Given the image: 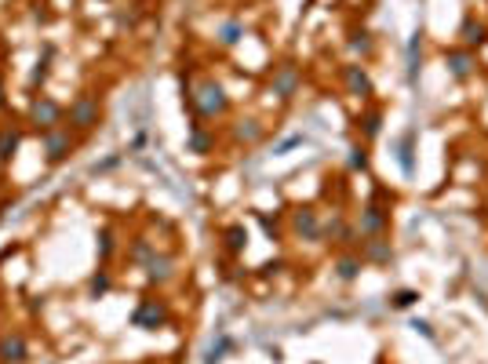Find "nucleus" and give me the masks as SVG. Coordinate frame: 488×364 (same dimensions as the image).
Instances as JSON below:
<instances>
[{
	"label": "nucleus",
	"instance_id": "obj_1",
	"mask_svg": "<svg viewBox=\"0 0 488 364\" xmlns=\"http://www.w3.org/2000/svg\"><path fill=\"white\" fill-rule=\"evenodd\" d=\"M226 106H230V99H226V91H223L219 81H204L197 88V113L201 117H208V121H212V117H223Z\"/></svg>",
	"mask_w": 488,
	"mask_h": 364
},
{
	"label": "nucleus",
	"instance_id": "obj_2",
	"mask_svg": "<svg viewBox=\"0 0 488 364\" xmlns=\"http://www.w3.org/2000/svg\"><path fill=\"white\" fill-rule=\"evenodd\" d=\"M132 324L143 328V332H157V328L168 324V306H164L161 299H143V303L135 306V314H132Z\"/></svg>",
	"mask_w": 488,
	"mask_h": 364
},
{
	"label": "nucleus",
	"instance_id": "obj_3",
	"mask_svg": "<svg viewBox=\"0 0 488 364\" xmlns=\"http://www.w3.org/2000/svg\"><path fill=\"white\" fill-rule=\"evenodd\" d=\"M66 117H70L73 128H81V132H92V128L99 124V99H92V95H77V99L70 102Z\"/></svg>",
	"mask_w": 488,
	"mask_h": 364
},
{
	"label": "nucleus",
	"instance_id": "obj_4",
	"mask_svg": "<svg viewBox=\"0 0 488 364\" xmlns=\"http://www.w3.org/2000/svg\"><path fill=\"white\" fill-rule=\"evenodd\" d=\"M62 117H66V110H62L55 99H48V95L33 99V106H30V121H33L37 128H41V132H51V128H59V124H62Z\"/></svg>",
	"mask_w": 488,
	"mask_h": 364
},
{
	"label": "nucleus",
	"instance_id": "obj_5",
	"mask_svg": "<svg viewBox=\"0 0 488 364\" xmlns=\"http://www.w3.org/2000/svg\"><path fill=\"white\" fill-rule=\"evenodd\" d=\"M73 153V135L66 132V128H51V132H44V157L51 164L66 161Z\"/></svg>",
	"mask_w": 488,
	"mask_h": 364
},
{
	"label": "nucleus",
	"instance_id": "obj_6",
	"mask_svg": "<svg viewBox=\"0 0 488 364\" xmlns=\"http://www.w3.org/2000/svg\"><path fill=\"white\" fill-rule=\"evenodd\" d=\"M270 88H274L277 99H292L295 91H299V70L292 66V62H285V66H277L274 77H270Z\"/></svg>",
	"mask_w": 488,
	"mask_h": 364
},
{
	"label": "nucleus",
	"instance_id": "obj_7",
	"mask_svg": "<svg viewBox=\"0 0 488 364\" xmlns=\"http://www.w3.org/2000/svg\"><path fill=\"white\" fill-rule=\"evenodd\" d=\"M26 357H30V346H26L22 332L0 335V364H22Z\"/></svg>",
	"mask_w": 488,
	"mask_h": 364
},
{
	"label": "nucleus",
	"instance_id": "obj_8",
	"mask_svg": "<svg viewBox=\"0 0 488 364\" xmlns=\"http://www.w3.org/2000/svg\"><path fill=\"white\" fill-rule=\"evenodd\" d=\"M387 223H390V215L383 212L379 204H368L365 212H361V223H357V230H361L365 237H383V230H387Z\"/></svg>",
	"mask_w": 488,
	"mask_h": 364
},
{
	"label": "nucleus",
	"instance_id": "obj_9",
	"mask_svg": "<svg viewBox=\"0 0 488 364\" xmlns=\"http://www.w3.org/2000/svg\"><path fill=\"white\" fill-rule=\"evenodd\" d=\"M292 230L299 233L303 241H317V237H321V219H317V212H310V208H299V212H292Z\"/></svg>",
	"mask_w": 488,
	"mask_h": 364
},
{
	"label": "nucleus",
	"instance_id": "obj_10",
	"mask_svg": "<svg viewBox=\"0 0 488 364\" xmlns=\"http://www.w3.org/2000/svg\"><path fill=\"white\" fill-rule=\"evenodd\" d=\"M445 66H448V73H452L456 81H467V77L474 73V66H478V59H474L470 48H463V51H448V55H445Z\"/></svg>",
	"mask_w": 488,
	"mask_h": 364
},
{
	"label": "nucleus",
	"instance_id": "obj_11",
	"mask_svg": "<svg viewBox=\"0 0 488 364\" xmlns=\"http://www.w3.org/2000/svg\"><path fill=\"white\" fill-rule=\"evenodd\" d=\"M343 81H346V88H350V95H357V99H368L372 95V77L365 73V66H346L343 70Z\"/></svg>",
	"mask_w": 488,
	"mask_h": 364
},
{
	"label": "nucleus",
	"instance_id": "obj_12",
	"mask_svg": "<svg viewBox=\"0 0 488 364\" xmlns=\"http://www.w3.org/2000/svg\"><path fill=\"white\" fill-rule=\"evenodd\" d=\"M146 277H150L153 284L172 281V259H168V255H153L150 263H146Z\"/></svg>",
	"mask_w": 488,
	"mask_h": 364
},
{
	"label": "nucleus",
	"instance_id": "obj_13",
	"mask_svg": "<svg viewBox=\"0 0 488 364\" xmlns=\"http://www.w3.org/2000/svg\"><path fill=\"white\" fill-rule=\"evenodd\" d=\"M485 41H488V26L478 22V19H467L463 22V44L467 48H481Z\"/></svg>",
	"mask_w": 488,
	"mask_h": 364
},
{
	"label": "nucleus",
	"instance_id": "obj_14",
	"mask_svg": "<svg viewBox=\"0 0 488 364\" xmlns=\"http://www.w3.org/2000/svg\"><path fill=\"white\" fill-rule=\"evenodd\" d=\"M365 259H372V263H390V241L368 237L365 241Z\"/></svg>",
	"mask_w": 488,
	"mask_h": 364
},
{
	"label": "nucleus",
	"instance_id": "obj_15",
	"mask_svg": "<svg viewBox=\"0 0 488 364\" xmlns=\"http://www.w3.org/2000/svg\"><path fill=\"white\" fill-rule=\"evenodd\" d=\"M357 128L365 132V139H376V135H379V128H383V113H379V110L361 113V117H357Z\"/></svg>",
	"mask_w": 488,
	"mask_h": 364
},
{
	"label": "nucleus",
	"instance_id": "obj_16",
	"mask_svg": "<svg viewBox=\"0 0 488 364\" xmlns=\"http://www.w3.org/2000/svg\"><path fill=\"white\" fill-rule=\"evenodd\" d=\"M336 270H339V277H343V281H354L357 273H361V259L346 255V259H339V263H336Z\"/></svg>",
	"mask_w": 488,
	"mask_h": 364
},
{
	"label": "nucleus",
	"instance_id": "obj_17",
	"mask_svg": "<svg viewBox=\"0 0 488 364\" xmlns=\"http://www.w3.org/2000/svg\"><path fill=\"white\" fill-rule=\"evenodd\" d=\"M15 150H19V132H11V128L0 132V161H8Z\"/></svg>",
	"mask_w": 488,
	"mask_h": 364
},
{
	"label": "nucleus",
	"instance_id": "obj_18",
	"mask_svg": "<svg viewBox=\"0 0 488 364\" xmlns=\"http://www.w3.org/2000/svg\"><path fill=\"white\" fill-rule=\"evenodd\" d=\"M244 244H248V233H244V226H230V230H226V248H230V252H241Z\"/></svg>",
	"mask_w": 488,
	"mask_h": 364
},
{
	"label": "nucleus",
	"instance_id": "obj_19",
	"mask_svg": "<svg viewBox=\"0 0 488 364\" xmlns=\"http://www.w3.org/2000/svg\"><path fill=\"white\" fill-rule=\"evenodd\" d=\"M237 139H244V142L263 139V128H259V121H241V128H237Z\"/></svg>",
	"mask_w": 488,
	"mask_h": 364
},
{
	"label": "nucleus",
	"instance_id": "obj_20",
	"mask_svg": "<svg viewBox=\"0 0 488 364\" xmlns=\"http://www.w3.org/2000/svg\"><path fill=\"white\" fill-rule=\"evenodd\" d=\"M113 255V230H102L99 233V259H110Z\"/></svg>",
	"mask_w": 488,
	"mask_h": 364
},
{
	"label": "nucleus",
	"instance_id": "obj_21",
	"mask_svg": "<svg viewBox=\"0 0 488 364\" xmlns=\"http://www.w3.org/2000/svg\"><path fill=\"white\" fill-rule=\"evenodd\" d=\"M416 299H419L416 292H408V288H405V292H394V295H390V303H394L397 310H405V306H412Z\"/></svg>",
	"mask_w": 488,
	"mask_h": 364
},
{
	"label": "nucleus",
	"instance_id": "obj_22",
	"mask_svg": "<svg viewBox=\"0 0 488 364\" xmlns=\"http://www.w3.org/2000/svg\"><path fill=\"white\" fill-rule=\"evenodd\" d=\"M106 292H110V277H106V273H95V277H92V299L106 295Z\"/></svg>",
	"mask_w": 488,
	"mask_h": 364
},
{
	"label": "nucleus",
	"instance_id": "obj_23",
	"mask_svg": "<svg viewBox=\"0 0 488 364\" xmlns=\"http://www.w3.org/2000/svg\"><path fill=\"white\" fill-rule=\"evenodd\" d=\"M219 41H223V44H237V41H241V26H237V22H230V26H223V33H219Z\"/></svg>",
	"mask_w": 488,
	"mask_h": 364
},
{
	"label": "nucleus",
	"instance_id": "obj_24",
	"mask_svg": "<svg viewBox=\"0 0 488 364\" xmlns=\"http://www.w3.org/2000/svg\"><path fill=\"white\" fill-rule=\"evenodd\" d=\"M350 168H368V153H365V146H354V150H350Z\"/></svg>",
	"mask_w": 488,
	"mask_h": 364
},
{
	"label": "nucleus",
	"instance_id": "obj_25",
	"mask_svg": "<svg viewBox=\"0 0 488 364\" xmlns=\"http://www.w3.org/2000/svg\"><path fill=\"white\" fill-rule=\"evenodd\" d=\"M190 146H194L197 153H204V150L212 146V139H208V135H201V132H194V139H190Z\"/></svg>",
	"mask_w": 488,
	"mask_h": 364
}]
</instances>
